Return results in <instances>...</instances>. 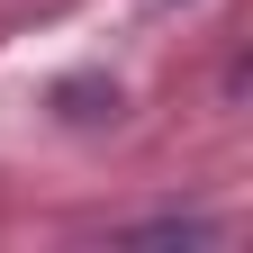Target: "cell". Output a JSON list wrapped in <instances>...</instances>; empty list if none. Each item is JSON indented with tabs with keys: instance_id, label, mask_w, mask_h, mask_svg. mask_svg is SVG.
Segmentation results:
<instances>
[{
	"instance_id": "cell-1",
	"label": "cell",
	"mask_w": 253,
	"mask_h": 253,
	"mask_svg": "<svg viewBox=\"0 0 253 253\" xmlns=\"http://www.w3.org/2000/svg\"><path fill=\"white\" fill-rule=\"evenodd\" d=\"M54 100H63L73 126H100V118H118V82H63Z\"/></svg>"
}]
</instances>
